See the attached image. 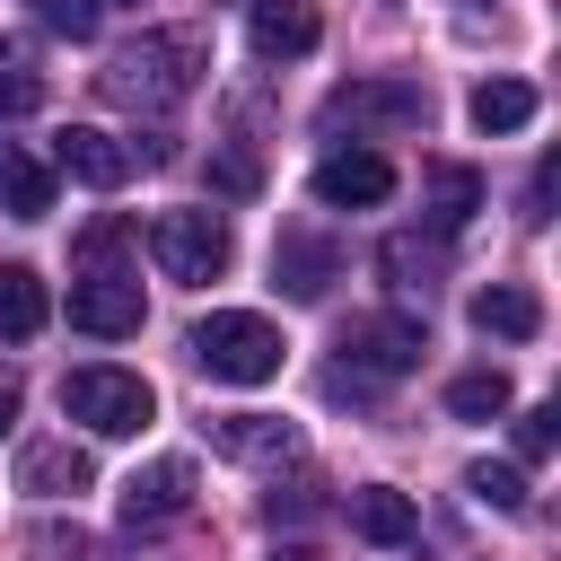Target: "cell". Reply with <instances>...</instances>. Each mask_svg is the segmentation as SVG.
Instances as JSON below:
<instances>
[{"instance_id": "5", "label": "cell", "mask_w": 561, "mask_h": 561, "mask_svg": "<svg viewBox=\"0 0 561 561\" xmlns=\"http://www.w3.org/2000/svg\"><path fill=\"white\" fill-rule=\"evenodd\" d=\"M149 254H158L167 280H219L237 245H228V219L219 210H158L149 219Z\"/></svg>"}, {"instance_id": "23", "label": "cell", "mask_w": 561, "mask_h": 561, "mask_svg": "<svg viewBox=\"0 0 561 561\" xmlns=\"http://www.w3.org/2000/svg\"><path fill=\"white\" fill-rule=\"evenodd\" d=\"M465 491H473L482 508H500V517H517V508H526V473H517V465H491V456H482V465H465Z\"/></svg>"}, {"instance_id": "26", "label": "cell", "mask_w": 561, "mask_h": 561, "mask_svg": "<svg viewBox=\"0 0 561 561\" xmlns=\"http://www.w3.org/2000/svg\"><path fill=\"white\" fill-rule=\"evenodd\" d=\"M44 26H53V35H70V44H79V35H96V0H44Z\"/></svg>"}, {"instance_id": "4", "label": "cell", "mask_w": 561, "mask_h": 561, "mask_svg": "<svg viewBox=\"0 0 561 561\" xmlns=\"http://www.w3.org/2000/svg\"><path fill=\"white\" fill-rule=\"evenodd\" d=\"M61 412L79 421V430H96V438H140L149 421H158V394H149V377L140 368H70L61 377Z\"/></svg>"}, {"instance_id": "15", "label": "cell", "mask_w": 561, "mask_h": 561, "mask_svg": "<svg viewBox=\"0 0 561 561\" xmlns=\"http://www.w3.org/2000/svg\"><path fill=\"white\" fill-rule=\"evenodd\" d=\"M351 535H368V543H412L421 535V508L403 500V491H386V482H368V491H351Z\"/></svg>"}, {"instance_id": "22", "label": "cell", "mask_w": 561, "mask_h": 561, "mask_svg": "<svg viewBox=\"0 0 561 561\" xmlns=\"http://www.w3.org/2000/svg\"><path fill=\"white\" fill-rule=\"evenodd\" d=\"M447 412H456V421H500V412H508V377H500V368H465V377L447 386Z\"/></svg>"}, {"instance_id": "11", "label": "cell", "mask_w": 561, "mask_h": 561, "mask_svg": "<svg viewBox=\"0 0 561 561\" xmlns=\"http://www.w3.org/2000/svg\"><path fill=\"white\" fill-rule=\"evenodd\" d=\"M210 447L228 465H280V456H298V430L280 412H219L210 421Z\"/></svg>"}, {"instance_id": "7", "label": "cell", "mask_w": 561, "mask_h": 561, "mask_svg": "<svg viewBox=\"0 0 561 561\" xmlns=\"http://www.w3.org/2000/svg\"><path fill=\"white\" fill-rule=\"evenodd\" d=\"M184 508H193V465H184V456H158V465H140V473L123 482V500H114L123 535H158V526H175Z\"/></svg>"}, {"instance_id": "20", "label": "cell", "mask_w": 561, "mask_h": 561, "mask_svg": "<svg viewBox=\"0 0 561 561\" xmlns=\"http://www.w3.org/2000/svg\"><path fill=\"white\" fill-rule=\"evenodd\" d=\"M473 123L482 131H526L535 123V88L526 79H482L473 88Z\"/></svg>"}, {"instance_id": "8", "label": "cell", "mask_w": 561, "mask_h": 561, "mask_svg": "<svg viewBox=\"0 0 561 561\" xmlns=\"http://www.w3.org/2000/svg\"><path fill=\"white\" fill-rule=\"evenodd\" d=\"M316 202L324 210H377L386 193H394V167L377 158V149H333V158H316Z\"/></svg>"}, {"instance_id": "17", "label": "cell", "mask_w": 561, "mask_h": 561, "mask_svg": "<svg viewBox=\"0 0 561 561\" xmlns=\"http://www.w3.org/2000/svg\"><path fill=\"white\" fill-rule=\"evenodd\" d=\"M53 324V289L26 263H0V342H35Z\"/></svg>"}, {"instance_id": "24", "label": "cell", "mask_w": 561, "mask_h": 561, "mask_svg": "<svg viewBox=\"0 0 561 561\" xmlns=\"http://www.w3.org/2000/svg\"><path fill=\"white\" fill-rule=\"evenodd\" d=\"M44 105V70H26L18 53H0V114H35Z\"/></svg>"}, {"instance_id": "13", "label": "cell", "mask_w": 561, "mask_h": 561, "mask_svg": "<svg viewBox=\"0 0 561 561\" xmlns=\"http://www.w3.org/2000/svg\"><path fill=\"white\" fill-rule=\"evenodd\" d=\"M18 482L44 491V500H61V491H88L96 465H88V447H70V438H35V447L18 456Z\"/></svg>"}, {"instance_id": "29", "label": "cell", "mask_w": 561, "mask_h": 561, "mask_svg": "<svg viewBox=\"0 0 561 561\" xmlns=\"http://www.w3.org/2000/svg\"><path fill=\"white\" fill-rule=\"evenodd\" d=\"M9 430H18V377L0 368V438H9Z\"/></svg>"}, {"instance_id": "1", "label": "cell", "mask_w": 561, "mask_h": 561, "mask_svg": "<svg viewBox=\"0 0 561 561\" xmlns=\"http://www.w3.org/2000/svg\"><path fill=\"white\" fill-rule=\"evenodd\" d=\"M193 70H202V35L193 26H167V35H140V44H123L105 70H96V88L114 96V105H149V114H167L184 88H193Z\"/></svg>"}, {"instance_id": "27", "label": "cell", "mask_w": 561, "mask_h": 561, "mask_svg": "<svg viewBox=\"0 0 561 561\" xmlns=\"http://www.w3.org/2000/svg\"><path fill=\"white\" fill-rule=\"evenodd\" d=\"M517 456H552V412H517Z\"/></svg>"}, {"instance_id": "6", "label": "cell", "mask_w": 561, "mask_h": 561, "mask_svg": "<svg viewBox=\"0 0 561 561\" xmlns=\"http://www.w3.org/2000/svg\"><path fill=\"white\" fill-rule=\"evenodd\" d=\"M324 123H351V131H412L430 123V88L421 79H351L324 96Z\"/></svg>"}, {"instance_id": "9", "label": "cell", "mask_w": 561, "mask_h": 561, "mask_svg": "<svg viewBox=\"0 0 561 561\" xmlns=\"http://www.w3.org/2000/svg\"><path fill=\"white\" fill-rule=\"evenodd\" d=\"M131 158L140 149H123L114 131H96V123H70V131H53V167L70 175V184H96V193H114L123 175H131Z\"/></svg>"}, {"instance_id": "10", "label": "cell", "mask_w": 561, "mask_h": 561, "mask_svg": "<svg viewBox=\"0 0 561 561\" xmlns=\"http://www.w3.org/2000/svg\"><path fill=\"white\" fill-rule=\"evenodd\" d=\"M342 351H351V368H368V377H403L430 342H421L412 316H359V324L342 333Z\"/></svg>"}, {"instance_id": "21", "label": "cell", "mask_w": 561, "mask_h": 561, "mask_svg": "<svg viewBox=\"0 0 561 561\" xmlns=\"http://www.w3.org/2000/svg\"><path fill=\"white\" fill-rule=\"evenodd\" d=\"M377 263L394 272V289H403V298H430L447 254H438V245H421V237H386V254H377Z\"/></svg>"}, {"instance_id": "19", "label": "cell", "mask_w": 561, "mask_h": 561, "mask_svg": "<svg viewBox=\"0 0 561 561\" xmlns=\"http://www.w3.org/2000/svg\"><path fill=\"white\" fill-rule=\"evenodd\" d=\"M473 210H482V175H473V167H456V158H438V167H430V228H438V237H456Z\"/></svg>"}, {"instance_id": "14", "label": "cell", "mask_w": 561, "mask_h": 561, "mask_svg": "<svg viewBox=\"0 0 561 561\" xmlns=\"http://www.w3.org/2000/svg\"><path fill=\"white\" fill-rule=\"evenodd\" d=\"M473 333L535 342V333H543V307H535V289H517V280H491V289H473Z\"/></svg>"}, {"instance_id": "31", "label": "cell", "mask_w": 561, "mask_h": 561, "mask_svg": "<svg viewBox=\"0 0 561 561\" xmlns=\"http://www.w3.org/2000/svg\"><path fill=\"white\" fill-rule=\"evenodd\" d=\"M96 9H105V0H96ZM114 9H123V0H114Z\"/></svg>"}, {"instance_id": "18", "label": "cell", "mask_w": 561, "mask_h": 561, "mask_svg": "<svg viewBox=\"0 0 561 561\" xmlns=\"http://www.w3.org/2000/svg\"><path fill=\"white\" fill-rule=\"evenodd\" d=\"M272 272H280L289 298H324V280H333V245L307 237V228H289V237L272 245Z\"/></svg>"}, {"instance_id": "2", "label": "cell", "mask_w": 561, "mask_h": 561, "mask_svg": "<svg viewBox=\"0 0 561 561\" xmlns=\"http://www.w3.org/2000/svg\"><path fill=\"white\" fill-rule=\"evenodd\" d=\"M114 245H123V219H96L88 237H79V280H70V324L79 333H140V272H123L114 263Z\"/></svg>"}, {"instance_id": "16", "label": "cell", "mask_w": 561, "mask_h": 561, "mask_svg": "<svg viewBox=\"0 0 561 561\" xmlns=\"http://www.w3.org/2000/svg\"><path fill=\"white\" fill-rule=\"evenodd\" d=\"M0 210L9 219H44L53 210V167L35 149H18V140H0Z\"/></svg>"}, {"instance_id": "25", "label": "cell", "mask_w": 561, "mask_h": 561, "mask_svg": "<svg viewBox=\"0 0 561 561\" xmlns=\"http://www.w3.org/2000/svg\"><path fill=\"white\" fill-rule=\"evenodd\" d=\"M26 552H35V561H88V535H79V526H35Z\"/></svg>"}, {"instance_id": "12", "label": "cell", "mask_w": 561, "mask_h": 561, "mask_svg": "<svg viewBox=\"0 0 561 561\" xmlns=\"http://www.w3.org/2000/svg\"><path fill=\"white\" fill-rule=\"evenodd\" d=\"M245 35H254V53H263V61H298V53H316L324 18H316V0H254Z\"/></svg>"}, {"instance_id": "28", "label": "cell", "mask_w": 561, "mask_h": 561, "mask_svg": "<svg viewBox=\"0 0 561 561\" xmlns=\"http://www.w3.org/2000/svg\"><path fill=\"white\" fill-rule=\"evenodd\" d=\"M263 517H272V526H280V517H316V491H307V482H298V491H272Z\"/></svg>"}, {"instance_id": "30", "label": "cell", "mask_w": 561, "mask_h": 561, "mask_svg": "<svg viewBox=\"0 0 561 561\" xmlns=\"http://www.w3.org/2000/svg\"><path fill=\"white\" fill-rule=\"evenodd\" d=\"M272 561H316V552H298V543H289V552H272Z\"/></svg>"}, {"instance_id": "3", "label": "cell", "mask_w": 561, "mask_h": 561, "mask_svg": "<svg viewBox=\"0 0 561 561\" xmlns=\"http://www.w3.org/2000/svg\"><path fill=\"white\" fill-rule=\"evenodd\" d=\"M193 368L219 377V386H263V377H280V333H272V316H254V307L202 316V324H193Z\"/></svg>"}]
</instances>
